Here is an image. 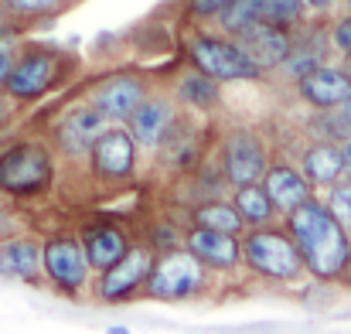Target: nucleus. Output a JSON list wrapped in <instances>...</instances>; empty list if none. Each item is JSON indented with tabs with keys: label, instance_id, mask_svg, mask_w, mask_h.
<instances>
[{
	"label": "nucleus",
	"instance_id": "1",
	"mask_svg": "<svg viewBox=\"0 0 351 334\" xmlns=\"http://www.w3.org/2000/svg\"><path fill=\"white\" fill-rule=\"evenodd\" d=\"M290 215V239L300 252V263L317 276V280H335L348 270L351 263V239L348 228L338 222L328 205L321 202H304Z\"/></svg>",
	"mask_w": 351,
	"mask_h": 334
},
{
	"label": "nucleus",
	"instance_id": "2",
	"mask_svg": "<svg viewBox=\"0 0 351 334\" xmlns=\"http://www.w3.org/2000/svg\"><path fill=\"white\" fill-rule=\"evenodd\" d=\"M51 181V157L41 143H10L0 150V191L24 198L45 191Z\"/></svg>",
	"mask_w": 351,
	"mask_h": 334
},
{
	"label": "nucleus",
	"instance_id": "3",
	"mask_svg": "<svg viewBox=\"0 0 351 334\" xmlns=\"http://www.w3.org/2000/svg\"><path fill=\"white\" fill-rule=\"evenodd\" d=\"M239 256L249 263L252 273H259L266 280H293L304 270L293 239H287L283 232H269V228L245 235V242L239 246Z\"/></svg>",
	"mask_w": 351,
	"mask_h": 334
},
{
	"label": "nucleus",
	"instance_id": "4",
	"mask_svg": "<svg viewBox=\"0 0 351 334\" xmlns=\"http://www.w3.org/2000/svg\"><path fill=\"white\" fill-rule=\"evenodd\" d=\"M205 283V263L191 249H171L147 273V290L157 300H181Z\"/></svg>",
	"mask_w": 351,
	"mask_h": 334
},
{
	"label": "nucleus",
	"instance_id": "5",
	"mask_svg": "<svg viewBox=\"0 0 351 334\" xmlns=\"http://www.w3.org/2000/svg\"><path fill=\"white\" fill-rule=\"evenodd\" d=\"M191 62L202 75L215 82H235V79H256L259 69L256 62L239 48V41H222V38H195L191 41Z\"/></svg>",
	"mask_w": 351,
	"mask_h": 334
},
{
	"label": "nucleus",
	"instance_id": "6",
	"mask_svg": "<svg viewBox=\"0 0 351 334\" xmlns=\"http://www.w3.org/2000/svg\"><path fill=\"white\" fill-rule=\"evenodd\" d=\"M58 79V58L48 51H27L21 58L10 62V72L3 79V89L10 99H38L51 89V82Z\"/></svg>",
	"mask_w": 351,
	"mask_h": 334
},
{
	"label": "nucleus",
	"instance_id": "7",
	"mask_svg": "<svg viewBox=\"0 0 351 334\" xmlns=\"http://www.w3.org/2000/svg\"><path fill=\"white\" fill-rule=\"evenodd\" d=\"M41 266L45 273L51 276V283L65 294H75L82 283H86V273H89V263H86V252H82V242L79 239H69V235H58L45 246L41 252Z\"/></svg>",
	"mask_w": 351,
	"mask_h": 334
},
{
	"label": "nucleus",
	"instance_id": "8",
	"mask_svg": "<svg viewBox=\"0 0 351 334\" xmlns=\"http://www.w3.org/2000/svg\"><path fill=\"white\" fill-rule=\"evenodd\" d=\"M150 266H154V252L147 246H126V252L119 256L117 263L103 270L99 297L103 300H123V297H130L147 280Z\"/></svg>",
	"mask_w": 351,
	"mask_h": 334
},
{
	"label": "nucleus",
	"instance_id": "9",
	"mask_svg": "<svg viewBox=\"0 0 351 334\" xmlns=\"http://www.w3.org/2000/svg\"><path fill=\"white\" fill-rule=\"evenodd\" d=\"M89 157H93V171L96 174L119 181V178L133 174V167H136V143H133V136L126 130H103L96 136Z\"/></svg>",
	"mask_w": 351,
	"mask_h": 334
},
{
	"label": "nucleus",
	"instance_id": "10",
	"mask_svg": "<svg viewBox=\"0 0 351 334\" xmlns=\"http://www.w3.org/2000/svg\"><path fill=\"white\" fill-rule=\"evenodd\" d=\"M222 164H226V178L232 181L235 188H239V184H252V181H259L263 171H266V147H263L252 133L239 130V133H232V136L226 140Z\"/></svg>",
	"mask_w": 351,
	"mask_h": 334
},
{
	"label": "nucleus",
	"instance_id": "11",
	"mask_svg": "<svg viewBox=\"0 0 351 334\" xmlns=\"http://www.w3.org/2000/svg\"><path fill=\"white\" fill-rule=\"evenodd\" d=\"M235 41H239V48L256 62L259 72H263V69H276V65L290 55V38H287V31H283V27H273V24H263V21H256V24H249L245 31H239Z\"/></svg>",
	"mask_w": 351,
	"mask_h": 334
},
{
	"label": "nucleus",
	"instance_id": "12",
	"mask_svg": "<svg viewBox=\"0 0 351 334\" xmlns=\"http://www.w3.org/2000/svg\"><path fill=\"white\" fill-rule=\"evenodd\" d=\"M103 130H106L103 112L96 110V106H79V110L65 112V119H62L58 130H55V140H58L62 154L82 157V154L93 150V143H96V136H99Z\"/></svg>",
	"mask_w": 351,
	"mask_h": 334
},
{
	"label": "nucleus",
	"instance_id": "13",
	"mask_svg": "<svg viewBox=\"0 0 351 334\" xmlns=\"http://www.w3.org/2000/svg\"><path fill=\"white\" fill-rule=\"evenodd\" d=\"M351 93V75L341 69H328V65H317L311 69L307 75H300V96L317 106V110H335L341 106V99Z\"/></svg>",
	"mask_w": 351,
	"mask_h": 334
},
{
	"label": "nucleus",
	"instance_id": "14",
	"mask_svg": "<svg viewBox=\"0 0 351 334\" xmlns=\"http://www.w3.org/2000/svg\"><path fill=\"white\" fill-rule=\"evenodd\" d=\"M143 99V82L133 79V75H113L106 79L96 96H93V106L103 112V119H126L130 112L136 110V103Z\"/></svg>",
	"mask_w": 351,
	"mask_h": 334
},
{
	"label": "nucleus",
	"instance_id": "15",
	"mask_svg": "<svg viewBox=\"0 0 351 334\" xmlns=\"http://www.w3.org/2000/svg\"><path fill=\"white\" fill-rule=\"evenodd\" d=\"M130 119V136L133 143H143V147H157L164 140V133L171 130V103L167 99H140L136 110L126 116Z\"/></svg>",
	"mask_w": 351,
	"mask_h": 334
},
{
	"label": "nucleus",
	"instance_id": "16",
	"mask_svg": "<svg viewBox=\"0 0 351 334\" xmlns=\"http://www.w3.org/2000/svg\"><path fill=\"white\" fill-rule=\"evenodd\" d=\"M263 188H266L273 208H280V212H293L297 205H304V202L311 198V184H307V178H304L300 171L287 167V164L269 167Z\"/></svg>",
	"mask_w": 351,
	"mask_h": 334
},
{
	"label": "nucleus",
	"instance_id": "17",
	"mask_svg": "<svg viewBox=\"0 0 351 334\" xmlns=\"http://www.w3.org/2000/svg\"><path fill=\"white\" fill-rule=\"evenodd\" d=\"M188 249L215 270H229L239 263V239L226 235V232H212V228H195L188 235Z\"/></svg>",
	"mask_w": 351,
	"mask_h": 334
},
{
	"label": "nucleus",
	"instance_id": "18",
	"mask_svg": "<svg viewBox=\"0 0 351 334\" xmlns=\"http://www.w3.org/2000/svg\"><path fill=\"white\" fill-rule=\"evenodd\" d=\"M82 252H86V263L93 270H106V266H113L119 256L126 252V239L113 225H103V222L89 225L82 232Z\"/></svg>",
	"mask_w": 351,
	"mask_h": 334
},
{
	"label": "nucleus",
	"instance_id": "19",
	"mask_svg": "<svg viewBox=\"0 0 351 334\" xmlns=\"http://www.w3.org/2000/svg\"><path fill=\"white\" fill-rule=\"evenodd\" d=\"M41 273V249L27 239L0 242V276L7 280H34Z\"/></svg>",
	"mask_w": 351,
	"mask_h": 334
},
{
	"label": "nucleus",
	"instance_id": "20",
	"mask_svg": "<svg viewBox=\"0 0 351 334\" xmlns=\"http://www.w3.org/2000/svg\"><path fill=\"white\" fill-rule=\"evenodd\" d=\"M307 184H317V188H328L341 178V150L335 143H314L307 147L304 154V171Z\"/></svg>",
	"mask_w": 351,
	"mask_h": 334
},
{
	"label": "nucleus",
	"instance_id": "21",
	"mask_svg": "<svg viewBox=\"0 0 351 334\" xmlns=\"http://www.w3.org/2000/svg\"><path fill=\"white\" fill-rule=\"evenodd\" d=\"M235 212H239V219L249 225H263L273 219V202H269V195H266V188L263 184H239L235 188Z\"/></svg>",
	"mask_w": 351,
	"mask_h": 334
},
{
	"label": "nucleus",
	"instance_id": "22",
	"mask_svg": "<svg viewBox=\"0 0 351 334\" xmlns=\"http://www.w3.org/2000/svg\"><path fill=\"white\" fill-rule=\"evenodd\" d=\"M178 96H181V103H188V106H195V110H212V106L219 103V82L198 72V75L181 79Z\"/></svg>",
	"mask_w": 351,
	"mask_h": 334
},
{
	"label": "nucleus",
	"instance_id": "23",
	"mask_svg": "<svg viewBox=\"0 0 351 334\" xmlns=\"http://www.w3.org/2000/svg\"><path fill=\"white\" fill-rule=\"evenodd\" d=\"M252 3H256V21L273 24V27L297 24L304 14V0H252Z\"/></svg>",
	"mask_w": 351,
	"mask_h": 334
},
{
	"label": "nucleus",
	"instance_id": "24",
	"mask_svg": "<svg viewBox=\"0 0 351 334\" xmlns=\"http://www.w3.org/2000/svg\"><path fill=\"white\" fill-rule=\"evenodd\" d=\"M195 222L198 228H212V232H226V235H239L242 219L232 205H222V202H212V205H202L195 212Z\"/></svg>",
	"mask_w": 351,
	"mask_h": 334
},
{
	"label": "nucleus",
	"instance_id": "25",
	"mask_svg": "<svg viewBox=\"0 0 351 334\" xmlns=\"http://www.w3.org/2000/svg\"><path fill=\"white\" fill-rule=\"evenodd\" d=\"M219 17H222V27H226V31L239 34V31H245L249 24H256V3H252V0H235L226 10H219Z\"/></svg>",
	"mask_w": 351,
	"mask_h": 334
},
{
	"label": "nucleus",
	"instance_id": "26",
	"mask_svg": "<svg viewBox=\"0 0 351 334\" xmlns=\"http://www.w3.org/2000/svg\"><path fill=\"white\" fill-rule=\"evenodd\" d=\"M328 212L345 225V228H351V181H345V184L335 181V191H331V198H328Z\"/></svg>",
	"mask_w": 351,
	"mask_h": 334
},
{
	"label": "nucleus",
	"instance_id": "27",
	"mask_svg": "<svg viewBox=\"0 0 351 334\" xmlns=\"http://www.w3.org/2000/svg\"><path fill=\"white\" fill-rule=\"evenodd\" d=\"M280 65H283V69H287L293 79H300V75H307L311 69H317V65H321V58H317V55H311V51H300V55H293V48H290V55H287Z\"/></svg>",
	"mask_w": 351,
	"mask_h": 334
},
{
	"label": "nucleus",
	"instance_id": "28",
	"mask_svg": "<svg viewBox=\"0 0 351 334\" xmlns=\"http://www.w3.org/2000/svg\"><path fill=\"white\" fill-rule=\"evenodd\" d=\"M58 0H0V7L3 10H10V14H45V10H51Z\"/></svg>",
	"mask_w": 351,
	"mask_h": 334
},
{
	"label": "nucleus",
	"instance_id": "29",
	"mask_svg": "<svg viewBox=\"0 0 351 334\" xmlns=\"http://www.w3.org/2000/svg\"><path fill=\"white\" fill-rule=\"evenodd\" d=\"M335 45H338V51H345V55H351V17H345V21H338V27H335Z\"/></svg>",
	"mask_w": 351,
	"mask_h": 334
},
{
	"label": "nucleus",
	"instance_id": "30",
	"mask_svg": "<svg viewBox=\"0 0 351 334\" xmlns=\"http://www.w3.org/2000/svg\"><path fill=\"white\" fill-rule=\"evenodd\" d=\"M229 3H235V0H191V10L195 14H219V10H226Z\"/></svg>",
	"mask_w": 351,
	"mask_h": 334
},
{
	"label": "nucleus",
	"instance_id": "31",
	"mask_svg": "<svg viewBox=\"0 0 351 334\" xmlns=\"http://www.w3.org/2000/svg\"><path fill=\"white\" fill-rule=\"evenodd\" d=\"M10 62H14L10 48H7V45H0V89H3V79H7V72H10Z\"/></svg>",
	"mask_w": 351,
	"mask_h": 334
},
{
	"label": "nucleus",
	"instance_id": "32",
	"mask_svg": "<svg viewBox=\"0 0 351 334\" xmlns=\"http://www.w3.org/2000/svg\"><path fill=\"white\" fill-rule=\"evenodd\" d=\"M341 171H348V178H351V136L345 140V147H341Z\"/></svg>",
	"mask_w": 351,
	"mask_h": 334
},
{
	"label": "nucleus",
	"instance_id": "33",
	"mask_svg": "<svg viewBox=\"0 0 351 334\" xmlns=\"http://www.w3.org/2000/svg\"><path fill=\"white\" fill-rule=\"evenodd\" d=\"M341 119H345V123L351 126V93L345 96V99H341Z\"/></svg>",
	"mask_w": 351,
	"mask_h": 334
},
{
	"label": "nucleus",
	"instance_id": "34",
	"mask_svg": "<svg viewBox=\"0 0 351 334\" xmlns=\"http://www.w3.org/2000/svg\"><path fill=\"white\" fill-rule=\"evenodd\" d=\"M304 3H311V7H328V3H335V0H304Z\"/></svg>",
	"mask_w": 351,
	"mask_h": 334
},
{
	"label": "nucleus",
	"instance_id": "35",
	"mask_svg": "<svg viewBox=\"0 0 351 334\" xmlns=\"http://www.w3.org/2000/svg\"><path fill=\"white\" fill-rule=\"evenodd\" d=\"M110 334H130V331H126V328H113V331H110Z\"/></svg>",
	"mask_w": 351,
	"mask_h": 334
},
{
	"label": "nucleus",
	"instance_id": "36",
	"mask_svg": "<svg viewBox=\"0 0 351 334\" xmlns=\"http://www.w3.org/2000/svg\"><path fill=\"white\" fill-rule=\"evenodd\" d=\"M348 7H351V0H348Z\"/></svg>",
	"mask_w": 351,
	"mask_h": 334
}]
</instances>
